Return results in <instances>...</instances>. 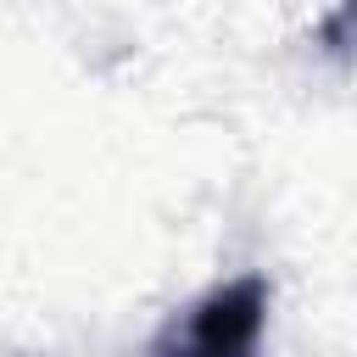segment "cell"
<instances>
[{
    "label": "cell",
    "mask_w": 357,
    "mask_h": 357,
    "mask_svg": "<svg viewBox=\"0 0 357 357\" xmlns=\"http://www.w3.org/2000/svg\"><path fill=\"white\" fill-rule=\"evenodd\" d=\"M268 324V284L257 273L206 290L151 346V357H257Z\"/></svg>",
    "instance_id": "obj_1"
}]
</instances>
